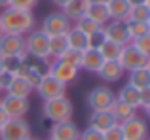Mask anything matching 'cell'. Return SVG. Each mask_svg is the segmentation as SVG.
<instances>
[{
	"mask_svg": "<svg viewBox=\"0 0 150 140\" xmlns=\"http://www.w3.org/2000/svg\"><path fill=\"white\" fill-rule=\"evenodd\" d=\"M110 112H112V116H114V119H116L118 123H122V121H125V119H129V118H133V116L137 114V110L133 106H129V104H125V102H122V100H114V104L110 106Z\"/></svg>",
	"mask_w": 150,
	"mask_h": 140,
	"instance_id": "23",
	"label": "cell"
},
{
	"mask_svg": "<svg viewBox=\"0 0 150 140\" xmlns=\"http://www.w3.org/2000/svg\"><path fill=\"white\" fill-rule=\"evenodd\" d=\"M118 63L122 64V68H124L125 72H131V70L146 66V64H148V57L143 55V53H141L133 44H127V46L122 48L120 57H118Z\"/></svg>",
	"mask_w": 150,
	"mask_h": 140,
	"instance_id": "8",
	"label": "cell"
},
{
	"mask_svg": "<svg viewBox=\"0 0 150 140\" xmlns=\"http://www.w3.org/2000/svg\"><path fill=\"white\" fill-rule=\"evenodd\" d=\"M127 83H131L133 87H137V89L150 87V70H148V66L131 70V72H129V80H127Z\"/></svg>",
	"mask_w": 150,
	"mask_h": 140,
	"instance_id": "24",
	"label": "cell"
},
{
	"mask_svg": "<svg viewBox=\"0 0 150 140\" xmlns=\"http://www.w3.org/2000/svg\"><path fill=\"white\" fill-rule=\"evenodd\" d=\"M86 17H89L91 21H95L99 27H105L106 23L110 21V17H108V11H106V8H105V4H89V8H88V11H86Z\"/></svg>",
	"mask_w": 150,
	"mask_h": 140,
	"instance_id": "25",
	"label": "cell"
},
{
	"mask_svg": "<svg viewBox=\"0 0 150 140\" xmlns=\"http://www.w3.org/2000/svg\"><path fill=\"white\" fill-rule=\"evenodd\" d=\"M125 70L122 68V64L118 63V61H103L101 68H99V78L105 83H114V81L122 80V76H124Z\"/></svg>",
	"mask_w": 150,
	"mask_h": 140,
	"instance_id": "16",
	"label": "cell"
},
{
	"mask_svg": "<svg viewBox=\"0 0 150 140\" xmlns=\"http://www.w3.org/2000/svg\"><path fill=\"white\" fill-rule=\"evenodd\" d=\"M2 91H4V89H2V85H0V93H2Z\"/></svg>",
	"mask_w": 150,
	"mask_h": 140,
	"instance_id": "53",
	"label": "cell"
},
{
	"mask_svg": "<svg viewBox=\"0 0 150 140\" xmlns=\"http://www.w3.org/2000/svg\"><path fill=\"white\" fill-rule=\"evenodd\" d=\"M116 119H114L112 112L110 110H95L89 114L88 118V127L89 129H95L99 133H105L106 129H110L112 125H116Z\"/></svg>",
	"mask_w": 150,
	"mask_h": 140,
	"instance_id": "15",
	"label": "cell"
},
{
	"mask_svg": "<svg viewBox=\"0 0 150 140\" xmlns=\"http://www.w3.org/2000/svg\"><path fill=\"white\" fill-rule=\"evenodd\" d=\"M67 49H69V42H67L65 34L50 38V57H51V59H59Z\"/></svg>",
	"mask_w": 150,
	"mask_h": 140,
	"instance_id": "28",
	"label": "cell"
},
{
	"mask_svg": "<svg viewBox=\"0 0 150 140\" xmlns=\"http://www.w3.org/2000/svg\"><path fill=\"white\" fill-rule=\"evenodd\" d=\"M124 140H146L148 138V123L141 116H133V118L125 119L120 123Z\"/></svg>",
	"mask_w": 150,
	"mask_h": 140,
	"instance_id": "7",
	"label": "cell"
},
{
	"mask_svg": "<svg viewBox=\"0 0 150 140\" xmlns=\"http://www.w3.org/2000/svg\"><path fill=\"white\" fill-rule=\"evenodd\" d=\"M72 27V23L67 19V15L63 11H53V13H48L44 19H42V27L40 30L48 36H61V34H67Z\"/></svg>",
	"mask_w": 150,
	"mask_h": 140,
	"instance_id": "6",
	"label": "cell"
},
{
	"mask_svg": "<svg viewBox=\"0 0 150 140\" xmlns=\"http://www.w3.org/2000/svg\"><path fill=\"white\" fill-rule=\"evenodd\" d=\"M143 110H144V114H146V118H148V121H150V102H148V104H144Z\"/></svg>",
	"mask_w": 150,
	"mask_h": 140,
	"instance_id": "44",
	"label": "cell"
},
{
	"mask_svg": "<svg viewBox=\"0 0 150 140\" xmlns=\"http://www.w3.org/2000/svg\"><path fill=\"white\" fill-rule=\"evenodd\" d=\"M89 4H91L89 0H69V2L61 8V11L67 15V19H69L70 23H76L78 19H82L86 15Z\"/></svg>",
	"mask_w": 150,
	"mask_h": 140,
	"instance_id": "17",
	"label": "cell"
},
{
	"mask_svg": "<svg viewBox=\"0 0 150 140\" xmlns=\"http://www.w3.org/2000/svg\"><path fill=\"white\" fill-rule=\"evenodd\" d=\"M27 140H38V138H33V136H30V138H27Z\"/></svg>",
	"mask_w": 150,
	"mask_h": 140,
	"instance_id": "51",
	"label": "cell"
},
{
	"mask_svg": "<svg viewBox=\"0 0 150 140\" xmlns=\"http://www.w3.org/2000/svg\"><path fill=\"white\" fill-rule=\"evenodd\" d=\"M67 42H69V49H76V51H84L88 48V36L84 32L76 29V27H70V30L65 34Z\"/></svg>",
	"mask_w": 150,
	"mask_h": 140,
	"instance_id": "22",
	"label": "cell"
},
{
	"mask_svg": "<svg viewBox=\"0 0 150 140\" xmlns=\"http://www.w3.org/2000/svg\"><path fill=\"white\" fill-rule=\"evenodd\" d=\"M67 2H69V0H51V4H53V6H57V8H63Z\"/></svg>",
	"mask_w": 150,
	"mask_h": 140,
	"instance_id": "42",
	"label": "cell"
},
{
	"mask_svg": "<svg viewBox=\"0 0 150 140\" xmlns=\"http://www.w3.org/2000/svg\"><path fill=\"white\" fill-rule=\"evenodd\" d=\"M13 80V74L8 72V70H0V85H2V89H6L8 85H10V81Z\"/></svg>",
	"mask_w": 150,
	"mask_h": 140,
	"instance_id": "39",
	"label": "cell"
},
{
	"mask_svg": "<svg viewBox=\"0 0 150 140\" xmlns=\"http://www.w3.org/2000/svg\"><path fill=\"white\" fill-rule=\"evenodd\" d=\"M74 114V106L67 97H59V99H51L44 100L42 104V116L51 123H59V121H67L72 119Z\"/></svg>",
	"mask_w": 150,
	"mask_h": 140,
	"instance_id": "2",
	"label": "cell"
},
{
	"mask_svg": "<svg viewBox=\"0 0 150 140\" xmlns=\"http://www.w3.org/2000/svg\"><path fill=\"white\" fill-rule=\"evenodd\" d=\"M0 106L4 108V112L8 114V118H25V114L30 110L29 99L13 97V95H8V93H6L4 99H0Z\"/></svg>",
	"mask_w": 150,
	"mask_h": 140,
	"instance_id": "12",
	"label": "cell"
},
{
	"mask_svg": "<svg viewBox=\"0 0 150 140\" xmlns=\"http://www.w3.org/2000/svg\"><path fill=\"white\" fill-rule=\"evenodd\" d=\"M103 57L97 49H91V48H86L82 51V66L80 70H88V72H99L101 64H103Z\"/></svg>",
	"mask_w": 150,
	"mask_h": 140,
	"instance_id": "19",
	"label": "cell"
},
{
	"mask_svg": "<svg viewBox=\"0 0 150 140\" xmlns=\"http://www.w3.org/2000/svg\"><path fill=\"white\" fill-rule=\"evenodd\" d=\"M59 59L69 63V64H72V66H76V68L82 66V51H76V49H67Z\"/></svg>",
	"mask_w": 150,
	"mask_h": 140,
	"instance_id": "32",
	"label": "cell"
},
{
	"mask_svg": "<svg viewBox=\"0 0 150 140\" xmlns=\"http://www.w3.org/2000/svg\"><path fill=\"white\" fill-rule=\"evenodd\" d=\"M116 100V93L106 85H97L86 95V104L89 106V110H110V106Z\"/></svg>",
	"mask_w": 150,
	"mask_h": 140,
	"instance_id": "3",
	"label": "cell"
},
{
	"mask_svg": "<svg viewBox=\"0 0 150 140\" xmlns=\"http://www.w3.org/2000/svg\"><path fill=\"white\" fill-rule=\"evenodd\" d=\"M144 6H146L148 10H150V0H146V2H144Z\"/></svg>",
	"mask_w": 150,
	"mask_h": 140,
	"instance_id": "48",
	"label": "cell"
},
{
	"mask_svg": "<svg viewBox=\"0 0 150 140\" xmlns=\"http://www.w3.org/2000/svg\"><path fill=\"white\" fill-rule=\"evenodd\" d=\"M103 34H105L106 40L114 42V44L122 46V48L127 46V44H131V38H129L125 21H112V19H110V21L103 27Z\"/></svg>",
	"mask_w": 150,
	"mask_h": 140,
	"instance_id": "10",
	"label": "cell"
},
{
	"mask_svg": "<svg viewBox=\"0 0 150 140\" xmlns=\"http://www.w3.org/2000/svg\"><path fill=\"white\" fill-rule=\"evenodd\" d=\"M89 2H93V4H106V0H89Z\"/></svg>",
	"mask_w": 150,
	"mask_h": 140,
	"instance_id": "46",
	"label": "cell"
},
{
	"mask_svg": "<svg viewBox=\"0 0 150 140\" xmlns=\"http://www.w3.org/2000/svg\"><path fill=\"white\" fill-rule=\"evenodd\" d=\"M8 6H10V0H0V8H2V10L8 8Z\"/></svg>",
	"mask_w": 150,
	"mask_h": 140,
	"instance_id": "45",
	"label": "cell"
},
{
	"mask_svg": "<svg viewBox=\"0 0 150 140\" xmlns=\"http://www.w3.org/2000/svg\"><path fill=\"white\" fill-rule=\"evenodd\" d=\"M30 138V125L25 118H8L0 127V140H27Z\"/></svg>",
	"mask_w": 150,
	"mask_h": 140,
	"instance_id": "4",
	"label": "cell"
},
{
	"mask_svg": "<svg viewBox=\"0 0 150 140\" xmlns=\"http://www.w3.org/2000/svg\"><path fill=\"white\" fill-rule=\"evenodd\" d=\"M50 138H53V140H78L80 138V129H78V125L72 119L59 121V123L51 125Z\"/></svg>",
	"mask_w": 150,
	"mask_h": 140,
	"instance_id": "14",
	"label": "cell"
},
{
	"mask_svg": "<svg viewBox=\"0 0 150 140\" xmlns=\"http://www.w3.org/2000/svg\"><path fill=\"white\" fill-rule=\"evenodd\" d=\"M0 25L6 34H19L25 36L30 30H34L36 25V17L33 11L29 10H17V8H4V11L0 13Z\"/></svg>",
	"mask_w": 150,
	"mask_h": 140,
	"instance_id": "1",
	"label": "cell"
},
{
	"mask_svg": "<svg viewBox=\"0 0 150 140\" xmlns=\"http://www.w3.org/2000/svg\"><path fill=\"white\" fill-rule=\"evenodd\" d=\"M103 140H124V134H122L120 123L112 125L110 129H106L105 133H103Z\"/></svg>",
	"mask_w": 150,
	"mask_h": 140,
	"instance_id": "35",
	"label": "cell"
},
{
	"mask_svg": "<svg viewBox=\"0 0 150 140\" xmlns=\"http://www.w3.org/2000/svg\"><path fill=\"white\" fill-rule=\"evenodd\" d=\"M78 140H103V133L88 127L86 131H80V138Z\"/></svg>",
	"mask_w": 150,
	"mask_h": 140,
	"instance_id": "38",
	"label": "cell"
},
{
	"mask_svg": "<svg viewBox=\"0 0 150 140\" xmlns=\"http://www.w3.org/2000/svg\"><path fill=\"white\" fill-rule=\"evenodd\" d=\"M6 121H8V114L4 112V108L0 106V127H2V125H4Z\"/></svg>",
	"mask_w": 150,
	"mask_h": 140,
	"instance_id": "41",
	"label": "cell"
},
{
	"mask_svg": "<svg viewBox=\"0 0 150 140\" xmlns=\"http://www.w3.org/2000/svg\"><path fill=\"white\" fill-rule=\"evenodd\" d=\"M131 44L135 46V48L139 49L143 55H146L148 59H150V32H148V34H144V36H141V38H135Z\"/></svg>",
	"mask_w": 150,
	"mask_h": 140,
	"instance_id": "33",
	"label": "cell"
},
{
	"mask_svg": "<svg viewBox=\"0 0 150 140\" xmlns=\"http://www.w3.org/2000/svg\"><path fill=\"white\" fill-rule=\"evenodd\" d=\"M25 53V36L6 34L0 36V55L2 57H21Z\"/></svg>",
	"mask_w": 150,
	"mask_h": 140,
	"instance_id": "11",
	"label": "cell"
},
{
	"mask_svg": "<svg viewBox=\"0 0 150 140\" xmlns=\"http://www.w3.org/2000/svg\"><path fill=\"white\" fill-rule=\"evenodd\" d=\"M23 55H25V53H23ZM23 55H21V57H4L2 70H8V72H11V74L15 76L17 68L21 66V63H23Z\"/></svg>",
	"mask_w": 150,
	"mask_h": 140,
	"instance_id": "34",
	"label": "cell"
},
{
	"mask_svg": "<svg viewBox=\"0 0 150 140\" xmlns=\"http://www.w3.org/2000/svg\"><path fill=\"white\" fill-rule=\"evenodd\" d=\"M125 25H127V32H129V38H131V42L135 40V38H141V36H144V34H148V25H146V23L125 21Z\"/></svg>",
	"mask_w": 150,
	"mask_h": 140,
	"instance_id": "31",
	"label": "cell"
},
{
	"mask_svg": "<svg viewBox=\"0 0 150 140\" xmlns=\"http://www.w3.org/2000/svg\"><path fill=\"white\" fill-rule=\"evenodd\" d=\"M74 27H76L80 32H84L86 36H89V34H93V32H97L99 29H103V27H99L95 21H91L89 17H86V15L82 19H78V21L74 23Z\"/></svg>",
	"mask_w": 150,
	"mask_h": 140,
	"instance_id": "30",
	"label": "cell"
},
{
	"mask_svg": "<svg viewBox=\"0 0 150 140\" xmlns=\"http://www.w3.org/2000/svg\"><path fill=\"white\" fill-rule=\"evenodd\" d=\"M48 140H53V138H48Z\"/></svg>",
	"mask_w": 150,
	"mask_h": 140,
	"instance_id": "54",
	"label": "cell"
},
{
	"mask_svg": "<svg viewBox=\"0 0 150 140\" xmlns=\"http://www.w3.org/2000/svg\"><path fill=\"white\" fill-rule=\"evenodd\" d=\"M4 91L8 93V95H13V97H23V99H29V95L34 91L33 87H30L29 83H27L23 78L19 76H13V80L10 81V85H8Z\"/></svg>",
	"mask_w": 150,
	"mask_h": 140,
	"instance_id": "21",
	"label": "cell"
},
{
	"mask_svg": "<svg viewBox=\"0 0 150 140\" xmlns=\"http://www.w3.org/2000/svg\"><path fill=\"white\" fill-rule=\"evenodd\" d=\"M150 19V10L144 4H141V6H131V10H129L127 13V19L125 21H135V23H146Z\"/></svg>",
	"mask_w": 150,
	"mask_h": 140,
	"instance_id": "29",
	"label": "cell"
},
{
	"mask_svg": "<svg viewBox=\"0 0 150 140\" xmlns=\"http://www.w3.org/2000/svg\"><path fill=\"white\" fill-rule=\"evenodd\" d=\"M25 53L42 59H50V36L44 34L40 29L30 30L25 38Z\"/></svg>",
	"mask_w": 150,
	"mask_h": 140,
	"instance_id": "5",
	"label": "cell"
},
{
	"mask_svg": "<svg viewBox=\"0 0 150 140\" xmlns=\"http://www.w3.org/2000/svg\"><path fill=\"white\" fill-rule=\"evenodd\" d=\"M105 8H106L108 17L112 19V21H125L129 10H131L127 0H106Z\"/></svg>",
	"mask_w": 150,
	"mask_h": 140,
	"instance_id": "18",
	"label": "cell"
},
{
	"mask_svg": "<svg viewBox=\"0 0 150 140\" xmlns=\"http://www.w3.org/2000/svg\"><path fill=\"white\" fill-rule=\"evenodd\" d=\"M38 0H10L11 8H17V10H29L33 11V8H36Z\"/></svg>",
	"mask_w": 150,
	"mask_h": 140,
	"instance_id": "37",
	"label": "cell"
},
{
	"mask_svg": "<svg viewBox=\"0 0 150 140\" xmlns=\"http://www.w3.org/2000/svg\"><path fill=\"white\" fill-rule=\"evenodd\" d=\"M148 102H150V87H144V89H141V108Z\"/></svg>",
	"mask_w": 150,
	"mask_h": 140,
	"instance_id": "40",
	"label": "cell"
},
{
	"mask_svg": "<svg viewBox=\"0 0 150 140\" xmlns=\"http://www.w3.org/2000/svg\"><path fill=\"white\" fill-rule=\"evenodd\" d=\"M146 25H148V32H150V19H148V21H146Z\"/></svg>",
	"mask_w": 150,
	"mask_h": 140,
	"instance_id": "49",
	"label": "cell"
},
{
	"mask_svg": "<svg viewBox=\"0 0 150 140\" xmlns=\"http://www.w3.org/2000/svg\"><path fill=\"white\" fill-rule=\"evenodd\" d=\"M116 99L122 100V102H125V104H129V106H133L135 110H139L141 108V89L133 87L131 83H125L124 87L118 91Z\"/></svg>",
	"mask_w": 150,
	"mask_h": 140,
	"instance_id": "20",
	"label": "cell"
},
{
	"mask_svg": "<svg viewBox=\"0 0 150 140\" xmlns=\"http://www.w3.org/2000/svg\"><path fill=\"white\" fill-rule=\"evenodd\" d=\"M23 63H25L29 68L36 70L40 76L50 74V61H48V59H42V57H34V55L25 53V55H23Z\"/></svg>",
	"mask_w": 150,
	"mask_h": 140,
	"instance_id": "26",
	"label": "cell"
},
{
	"mask_svg": "<svg viewBox=\"0 0 150 140\" xmlns=\"http://www.w3.org/2000/svg\"><path fill=\"white\" fill-rule=\"evenodd\" d=\"M103 42H105V34H103V29H99L97 32H93V34H89V36H88V48L97 49Z\"/></svg>",
	"mask_w": 150,
	"mask_h": 140,
	"instance_id": "36",
	"label": "cell"
},
{
	"mask_svg": "<svg viewBox=\"0 0 150 140\" xmlns=\"http://www.w3.org/2000/svg\"><path fill=\"white\" fill-rule=\"evenodd\" d=\"M78 72H80V68L72 66V64L65 63V61H61V59H53V63H50V74L55 78V80L63 81L65 85L76 80Z\"/></svg>",
	"mask_w": 150,
	"mask_h": 140,
	"instance_id": "13",
	"label": "cell"
},
{
	"mask_svg": "<svg viewBox=\"0 0 150 140\" xmlns=\"http://www.w3.org/2000/svg\"><path fill=\"white\" fill-rule=\"evenodd\" d=\"M97 51L101 53V57L105 61H118L120 51H122V46H118V44H114V42H110V40L105 38V42L97 48Z\"/></svg>",
	"mask_w": 150,
	"mask_h": 140,
	"instance_id": "27",
	"label": "cell"
},
{
	"mask_svg": "<svg viewBox=\"0 0 150 140\" xmlns=\"http://www.w3.org/2000/svg\"><path fill=\"white\" fill-rule=\"evenodd\" d=\"M2 34H4V30H2V25H0V36H2Z\"/></svg>",
	"mask_w": 150,
	"mask_h": 140,
	"instance_id": "50",
	"label": "cell"
},
{
	"mask_svg": "<svg viewBox=\"0 0 150 140\" xmlns=\"http://www.w3.org/2000/svg\"><path fill=\"white\" fill-rule=\"evenodd\" d=\"M146 140H150V136H148V138H146Z\"/></svg>",
	"mask_w": 150,
	"mask_h": 140,
	"instance_id": "55",
	"label": "cell"
},
{
	"mask_svg": "<svg viewBox=\"0 0 150 140\" xmlns=\"http://www.w3.org/2000/svg\"><path fill=\"white\" fill-rule=\"evenodd\" d=\"M2 64H4V57L0 55V70H2Z\"/></svg>",
	"mask_w": 150,
	"mask_h": 140,
	"instance_id": "47",
	"label": "cell"
},
{
	"mask_svg": "<svg viewBox=\"0 0 150 140\" xmlns=\"http://www.w3.org/2000/svg\"><path fill=\"white\" fill-rule=\"evenodd\" d=\"M34 91L38 93V97H40L42 100H51V99H59V97H65L67 93V85L63 83V81L55 80L51 74H46V76H42L40 83L36 85V89Z\"/></svg>",
	"mask_w": 150,
	"mask_h": 140,
	"instance_id": "9",
	"label": "cell"
},
{
	"mask_svg": "<svg viewBox=\"0 0 150 140\" xmlns=\"http://www.w3.org/2000/svg\"><path fill=\"white\" fill-rule=\"evenodd\" d=\"M146 66H148V70H150V59H148V64H146Z\"/></svg>",
	"mask_w": 150,
	"mask_h": 140,
	"instance_id": "52",
	"label": "cell"
},
{
	"mask_svg": "<svg viewBox=\"0 0 150 140\" xmlns=\"http://www.w3.org/2000/svg\"><path fill=\"white\" fill-rule=\"evenodd\" d=\"M129 2V6H141V4H144L146 0H127Z\"/></svg>",
	"mask_w": 150,
	"mask_h": 140,
	"instance_id": "43",
	"label": "cell"
}]
</instances>
